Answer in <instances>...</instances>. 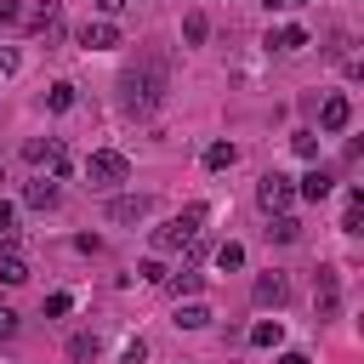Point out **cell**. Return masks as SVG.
Returning <instances> with one entry per match:
<instances>
[{
  "mask_svg": "<svg viewBox=\"0 0 364 364\" xmlns=\"http://www.w3.org/2000/svg\"><path fill=\"white\" fill-rule=\"evenodd\" d=\"M80 46H85V51H114V46H119V28H114V17H97V23H85V28H80Z\"/></svg>",
  "mask_w": 364,
  "mask_h": 364,
  "instance_id": "cell-6",
  "label": "cell"
},
{
  "mask_svg": "<svg viewBox=\"0 0 364 364\" xmlns=\"http://www.w3.org/2000/svg\"><path fill=\"white\" fill-rule=\"evenodd\" d=\"M108 216H114V222H142V216H148V199H142V193H119V199L108 205Z\"/></svg>",
  "mask_w": 364,
  "mask_h": 364,
  "instance_id": "cell-14",
  "label": "cell"
},
{
  "mask_svg": "<svg viewBox=\"0 0 364 364\" xmlns=\"http://www.w3.org/2000/svg\"><path fill=\"white\" fill-rule=\"evenodd\" d=\"M125 182H131V159H125V154L102 148V154H91V159H85V188L114 193V188H125Z\"/></svg>",
  "mask_w": 364,
  "mask_h": 364,
  "instance_id": "cell-2",
  "label": "cell"
},
{
  "mask_svg": "<svg viewBox=\"0 0 364 364\" xmlns=\"http://www.w3.org/2000/svg\"><path fill=\"white\" fill-rule=\"evenodd\" d=\"M279 336H284L279 318H256V324H250V347H279Z\"/></svg>",
  "mask_w": 364,
  "mask_h": 364,
  "instance_id": "cell-19",
  "label": "cell"
},
{
  "mask_svg": "<svg viewBox=\"0 0 364 364\" xmlns=\"http://www.w3.org/2000/svg\"><path fill=\"white\" fill-rule=\"evenodd\" d=\"M0 182H6V176H0Z\"/></svg>",
  "mask_w": 364,
  "mask_h": 364,
  "instance_id": "cell-34",
  "label": "cell"
},
{
  "mask_svg": "<svg viewBox=\"0 0 364 364\" xmlns=\"http://www.w3.org/2000/svg\"><path fill=\"white\" fill-rule=\"evenodd\" d=\"M216 267H222V273H233V267H245V245H233V239H228V245L216 250Z\"/></svg>",
  "mask_w": 364,
  "mask_h": 364,
  "instance_id": "cell-24",
  "label": "cell"
},
{
  "mask_svg": "<svg viewBox=\"0 0 364 364\" xmlns=\"http://www.w3.org/2000/svg\"><path fill=\"white\" fill-rule=\"evenodd\" d=\"M68 307H74V296H68V290H51V296H46V318H63Z\"/></svg>",
  "mask_w": 364,
  "mask_h": 364,
  "instance_id": "cell-27",
  "label": "cell"
},
{
  "mask_svg": "<svg viewBox=\"0 0 364 364\" xmlns=\"http://www.w3.org/2000/svg\"><path fill=\"white\" fill-rule=\"evenodd\" d=\"M23 279H28L23 250H17V245H0V284H23Z\"/></svg>",
  "mask_w": 364,
  "mask_h": 364,
  "instance_id": "cell-12",
  "label": "cell"
},
{
  "mask_svg": "<svg viewBox=\"0 0 364 364\" xmlns=\"http://www.w3.org/2000/svg\"><path fill=\"white\" fill-rule=\"evenodd\" d=\"M23 205H28V210H51V205H57V182H51V176L28 182V188H23Z\"/></svg>",
  "mask_w": 364,
  "mask_h": 364,
  "instance_id": "cell-13",
  "label": "cell"
},
{
  "mask_svg": "<svg viewBox=\"0 0 364 364\" xmlns=\"http://www.w3.org/2000/svg\"><path fill=\"white\" fill-rule=\"evenodd\" d=\"M165 85H171V63H165L159 51H142V57L119 74V91H125V108H131V114H154L159 97H165Z\"/></svg>",
  "mask_w": 364,
  "mask_h": 364,
  "instance_id": "cell-1",
  "label": "cell"
},
{
  "mask_svg": "<svg viewBox=\"0 0 364 364\" xmlns=\"http://www.w3.org/2000/svg\"><path fill=\"white\" fill-rule=\"evenodd\" d=\"M11 239H17V205L0 199V245H11Z\"/></svg>",
  "mask_w": 364,
  "mask_h": 364,
  "instance_id": "cell-25",
  "label": "cell"
},
{
  "mask_svg": "<svg viewBox=\"0 0 364 364\" xmlns=\"http://www.w3.org/2000/svg\"><path fill=\"white\" fill-rule=\"evenodd\" d=\"M290 148H296L301 159H318V136H313V131H296V136H290Z\"/></svg>",
  "mask_w": 364,
  "mask_h": 364,
  "instance_id": "cell-26",
  "label": "cell"
},
{
  "mask_svg": "<svg viewBox=\"0 0 364 364\" xmlns=\"http://www.w3.org/2000/svg\"><path fill=\"white\" fill-rule=\"evenodd\" d=\"M176 324H182V330H205V324H210V307H205V301H188V307H176Z\"/></svg>",
  "mask_w": 364,
  "mask_h": 364,
  "instance_id": "cell-22",
  "label": "cell"
},
{
  "mask_svg": "<svg viewBox=\"0 0 364 364\" xmlns=\"http://www.w3.org/2000/svg\"><path fill=\"white\" fill-rule=\"evenodd\" d=\"M250 296H256V307H279V301L290 296V284H284L279 273H262V279L250 284Z\"/></svg>",
  "mask_w": 364,
  "mask_h": 364,
  "instance_id": "cell-7",
  "label": "cell"
},
{
  "mask_svg": "<svg viewBox=\"0 0 364 364\" xmlns=\"http://www.w3.org/2000/svg\"><path fill=\"white\" fill-rule=\"evenodd\" d=\"M267 239H273V245H296V239H301V222H296L290 210H284V216H267Z\"/></svg>",
  "mask_w": 364,
  "mask_h": 364,
  "instance_id": "cell-15",
  "label": "cell"
},
{
  "mask_svg": "<svg viewBox=\"0 0 364 364\" xmlns=\"http://www.w3.org/2000/svg\"><path fill=\"white\" fill-rule=\"evenodd\" d=\"M136 273H142V279H148V284H165V279H171V273H165V262H142V267H136Z\"/></svg>",
  "mask_w": 364,
  "mask_h": 364,
  "instance_id": "cell-28",
  "label": "cell"
},
{
  "mask_svg": "<svg viewBox=\"0 0 364 364\" xmlns=\"http://www.w3.org/2000/svg\"><path fill=\"white\" fill-rule=\"evenodd\" d=\"M97 6H102V17H114V11L125 6V0H97Z\"/></svg>",
  "mask_w": 364,
  "mask_h": 364,
  "instance_id": "cell-32",
  "label": "cell"
},
{
  "mask_svg": "<svg viewBox=\"0 0 364 364\" xmlns=\"http://www.w3.org/2000/svg\"><path fill=\"white\" fill-rule=\"evenodd\" d=\"M273 364H313V358H307V353H279Z\"/></svg>",
  "mask_w": 364,
  "mask_h": 364,
  "instance_id": "cell-31",
  "label": "cell"
},
{
  "mask_svg": "<svg viewBox=\"0 0 364 364\" xmlns=\"http://www.w3.org/2000/svg\"><path fill=\"white\" fill-rule=\"evenodd\" d=\"M347 119H353V102H347V97H324L318 125H324V131H347Z\"/></svg>",
  "mask_w": 364,
  "mask_h": 364,
  "instance_id": "cell-9",
  "label": "cell"
},
{
  "mask_svg": "<svg viewBox=\"0 0 364 364\" xmlns=\"http://www.w3.org/2000/svg\"><path fill=\"white\" fill-rule=\"evenodd\" d=\"M46 108H51V114H68V108H74V85H68V80L46 85Z\"/></svg>",
  "mask_w": 364,
  "mask_h": 364,
  "instance_id": "cell-20",
  "label": "cell"
},
{
  "mask_svg": "<svg viewBox=\"0 0 364 364\" xmlns=\"http://www.w3.org/2000/svg\"><path fill=\"white\" fill-rule=\"evenodd\" d=\"M267 46H273V51H301V46H307V28H301V23H284L279 34H267Z\"/></svg>",
  "mask_w": 364,
  "mask_h": 364,
  "instance_id": "cell-17",
  "label": "cell"
},
{
  "mask_svg": "<svg viewBox=\"0 0 364 364\" xmlns=\"http://www.w3.org/2000/svg\"><path fill=\"white\" fill-rule=\"evenodd\" d=\"M205 34H210V17H205V11H188V17H182V40H188V46H199Z\"/></svg>",
  "mask_w": 364,
  "mask_h": 364,
  "instance_id": "cell-23",
  "label": "cell"
},
{
  "mask_svg": "<svg viewBox=\"0 0 364 364\" xmlns=\"http://www.w3.org/2000/svg\"><path fill=\"white\" fill-rule=\"evenodd\" d=\"M341 301V273L336 267H318V318H330Z\"/></svg>",
  "mask_w": 364,
  "mask_h": 364,
  "instance_id": "cell-8",
  "label": "cell"
},
{
  "mask_svg": "<svg viewBox=\"0 0 364 364\" xmlns=\"http://www.w3.org/2000/svg\"><path fill=\"white\" fill-rule=\"evenodd\" d=\"M6 74H17V51H6V46H0V80H6Z\"/></svg>",
  "mask_w": 364,
  "mask_h": 364,
  "instance_id": "cell-30",
  "label": "cell"
},
{
  "mask_svg": "<svg viewBox=\"0 0 364 364\" xmlns=\"http://www.w3.org/2000/svg\"><path fill=\"white\" fill-rule=\"evenodd\" d=\"M199 222H205V205H188L182 216H171L165 228H154V245L159 250H188L199 239Z\"/></svg>",
  "mask_w": 364,
  "mask_h": 364,
  "instance_id": "cell-3",
  "label": "cell"
},
{
  "mask_svg": "<svg viewBox=\"0 0 364 364\" xmlns=\"http://www.w3.org/2000/svg\"><path fill=\"white\" fill-rule=\"evenodd\" d=\"M97 353H102V336H97V330L68 336V358H74V364H97Z\"/></svg>",
  "mask_w": 364,
  "mask_h": 364,
  "instance_id": "cell-11",
  "label": "cell"
},
{
  "mask_svg": "<svg viewBox=\"0 0 364 364\" xmlns=\"http://www.w3.org/2000/svg\"><path fill=\"white\" fill-rule=\"evenodd\" d=\"M0 23L6 28H28L34 23V0H0Z\"/></svg>",
  "mask_w": 364,
  "mask_h": 364,
  "instance_id": "cell-16",
  "label": "cell"
},
{
  "mask_svg": "<svg viewBox=\"0 0 364 364\" xmlns=\"http://www.w3.org/2000/svg\"><path fill=\"white\" fill-rule=\"evenodd\" d=\"M233 159H239L233 142H210V148H205V171H233Z\"/></svg>",
  "mask_w": 364,
  "mask_h": 364,
  "instance_id": "cell-18",
  "label": "cell"
},
{
  "mask_svg": "<svg viewBox=\"0 0 364 364\" xmlns=\"http://www.w3.org/2000/svg\"><path fill=\"white\" fill-rule=\"evenodd\" d=\"M11 336H17V313H11V307H0V341H11Z\"/></svg>",
  "mask_w": 364,
  "mask_h": 364,
  "instance_id": "cell-29",
  "label": "cell"
},
{
  "mask_svg": "<svg viewBox=\"0 0 364 364\" xmlns=\"http://www.w3.org/2000/svg\"><path fill=\"white\" fill-rule=\"evenodd\" d=\"M165 284H171L176 296H199V290H205V273H193V267H182V273H171Z\"/></svg>",
  "mask_w": 364,
  "mask_h": 364,
  "instance_id": "cell-21",
  "label": "cell"
},
{
  "mask_svg": "<svg viewBox=\"0 0 364 364\" xmlns=\"http://www.w3.org/2000/svg\"><path fill=\"white\" fill-rule=\"evenodd\" d=\"M28 28L46 34V46H57L63 40V0H34V23Z\"/></svg>",
  "mask_w": 364,
  "mask_h": 364,
  "instance_id": "cell-5",
  "label": "cell"
},
{
  "mask_svg": "<svg viewBox=\"0 0 364 364\" xmlns=\"http://www.w3.org/2000/svg\"><path fill=\"white\" fill-rule=\"evenodd\" d=\"M262 6H267V11H284V6H296V0H262Z\"/></svg>",
  "mask_w": 364,
  "mask_h": 364,
  "instance_id": "cell-33",
  "label": "cell"
},
{
  "mask_svg": "<svg viewBox=\"0 0 364 364\" xmlns=\"http://www.w3.org/2000/svg\"><path fill=\"white\" fill-rule=\"evenodd\" d=\"M256 205H262L267 216H284V210L296 205V182H290V176H279V171H267V176L256 182Z\"/></svg>",
  "mask_w": 364,
  "mask_h": 364,
  "instance_id": "cell-4",
  "label": "cell"
},
{
  "mask_svg": "<svg viewBox=\"0 0 364 364\" xmlns=\"http://www.w3.org/2000/svg\"><path fill=\"white\" fill-rule=\"evenodd\" d=\"M330 188H336V176H330V171H318V165L296 182V193H301V199H313V205H318V199H330Z\"/></svg>",
  "mask_w": 364,
  "mask_h": 364,
  "instance_id": "cell-10",
  "label": "cell"
}]
</instances>
